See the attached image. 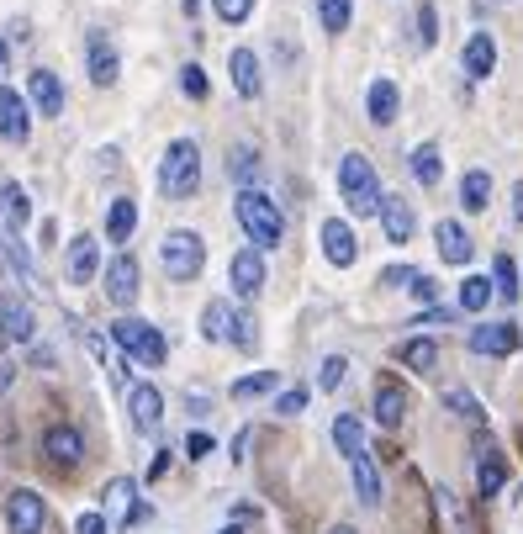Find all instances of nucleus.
<instances>
[{"label": "nucleus", "instance_id": "obj_23", "mask_svg": "<svg viewBox=\"0 0 523 534\" xmlns=\"http://www.w3.org/2000/svg\"><path fill=\"white\" fill-rule=\"evenodd\" d=\"M133 228H138V201L117 196V201H111V212H106V238H111V244H127Z\"/></svg>", "mask_w": 523, "mask_h": 534}, {"label": "nucleus", "instance_id": "obj_9", "mask_svg": "<svg viewBox=\"0 0 523 534\" xmlns=\"http://www.w3.org/2000/svg\"><path fill=\"white\" fill-rule=\"evenodd\" d=\"M106 297L117 307L138 302V260H133V254H117V260L106 265Z\"/></svg>", "mask_w": 523, "mask_h": 534}, {"label": "nucleus", "instance_id": "obj_7", "mask_svg": "<svg viewBox=\"0 0 523 534\" xmlns=\"http://www.w3.org/2000/svg\"><path fill=\"white\" fill-rule=\"evenodd\" d=\"M6 519H11V534H43V524H48V508H43V497L37 492H11L6 497Z\"/></svg>", "mask_w": 523, "mask_h": 534}, {"label": "nucleus", "instance_id": "obj_6", "mask_svg": "<svg viewBox=\"0 0 523 534\" xmlns=\"http://www.w3.org/2000/svg\"><path fill=\"white\" fill-rule=\"evenodd\" d=\"M471 355H492V360H502V355H513V349L523 344V334H518V323H481V328H471Z\"/></svg>", "mask_w": 523, "mask_h": 534}, {"label": "nucleus", "instance_id": "obj_47", "mask_svg": "<svg viewBox=\"0 0 523 534\" xmlns=\"http://www.w3.org/2000/svg\"><path fill=\"white\" fill-rule=\"evenodd\" d=\"M413 265H391V270H381V286H413Z\"/></svg>", "mask_w": 523, "mask_h": 534}, {"label": "nucleus", "instance_id": "obj_15", "mask_svg": "<svg viewBox=\"0 0 523 534\" xmlns=\"http://www.w3.org/2000/svg\"><path fill=\"white\" fill-rule=\"evenodd\" d=\"M27 133H32L27 101L16 96V90L0 85V138H6V143H27Z\"/></svg>", "mask_w": 523, "mask_h": 534}, {"label": "nucleus", "instance_id": "obj_39", "mask_svg": "<svg viewBox=\"0 0 523 534\" xmlns=\"http://www.w3.org/2000/svg\"><path fill=\"white\" fill-rule=\"evenodd\" d=\"M228 344H238V349H254V344H259V328H254L249 312H233V334H228Z\"/></svg>", "mask_w": 523, "mask_h": 534}, {"label": "nucleus", "instance_id": "obj_28", "mask_svg": "<svg viewBox=\"0 0 523 534\" xmlns=\"http://www.w3.org/2000/svg\"><path fill=\"white\" fill-rule=\"evenodd\" d=\"M460 201H465V212H487V201H492V175L487 170H471L460 180Z\"/></svg>", "mask_w": 523, "mask_h": 534}, {"label": "nucleus", "instance_id": "obj_4", "mask_svg": "<svg viewBox=\"0 0 523 534\" xmlns=\"http://www.w3.org/2000/svg\"><path fill=\"white\" fill-rule=\"evenodd\" d=\"M111 344H117L127 360H143V365H164V360H170V344H164V334H159L154 323L133 318V312L111 323Z\"/></svg>", "mask_w": 523, "mask_h": 534}, {"label": "nucleus", "instance_id": "obj_31", "mask_svg": "<svg viewBox=\"0 0 523 534\" xmlns=\"http://www.w3.org/2000/svg\"><path fill=\"white\" fill-rule=\"evenodd\" d=\"M317 16H323V32H349V16H354V0H317Z\"/></svg>", "mask_w": 523, "mask_h": 534}, {"label": "nucleus", "instance_id": "obj_40", "mask_svg": "<svg viewBox=\"0 0 523 534\" xmlns=\"http://www.w3.org/2000/svg\"><path fill=\"white\" fill-rule=\"evenodd\" d=\"M344 371H349V360H344V355H328V360H323V371H317V386H323V392H339Z\"/></svg>", "mask_w": 523, "mask_h": 534}, {"label": "nucleus", "instance_id": "obj_17", "mask_svg": "<svg viewBox=\"0 0 523 534\" xmlns=\"http://www.w3.org/2000/svg\"><path fill=\"white\" fill-rule=\"evenodd\" d=\"M434 244H439V254H444V265H471V254H476L471 233H465L455 217H444V223L434 228Z\"/></svg>", "mask_w": 523, "mask_h": 534}, {"label": "nucleus", "instance_id": "obj_19", "mask_svg": "<svg viewBox=\"0 0 523 534\" xmlns=\"http://www.w3.org/2000/svg\"><path fill=\"white\" fill-rule=\"evenodd\" d=\"M460 69L471 80H487L492 69H497V43H492V32H471V43H465L460 53Z\"/></svg>", "mask_w": 523, "mask_h": 534}, {"label": "nucleus", "instance_id": "obj_33", "mask_svg": "<svg viewBox=\"0 0 523 534\" xmlns=\"http://www.w3.org/2000/svg\"><path fill=\"white\" fill-rule=\"evenodd\" d=\"M492 297H518V265L508 260V254H497L492 260Z\"/></svg>", "mask_w": 523, "mask_h": 534}, {"label": "nucleus", "instance_id": "obj_3", "mask_svg": "<svg viewBox=\"0 0 523 534\" xmlns=\"http://www.w3.org/2000/svg\"><path fill=\"white\" fill-rule=\"evenodd\" d=\"M339 191H344V207L354 217H376L381 212V180H376V164L365 154H344L339 159Z\"/></svg>", "mask_w": 523, "mask_h": 534}, {"label": "nucleus", "instance_id": "obj_29", "mask_svg": "<svg viewBox=\"0 0 523 534\" xmlns=\"http://www.w3.org/2000/svg\"><path fill=\"white\" fill-rule=\"evenodd\" d=\"M397 355H402L407 371H434V365H439V344L434 339H407Z\"/></svg>", "mask_w": 523, "mask_h": 534}, {"label": "nucleus", "instance_id": "obj_32", "mask_svg": "<svg viewBox=\"0 0 523 534\" xmlns=\"http://www.w3.org/2000/svg\"><path fill=\"white\" fill-rule=\"evenodd\" d=\"M413 175L423 180V186H439L444 164H439V149H434V143H418V149H413Z\"/></svg>", "mask_w": 523, "mask_h": 534}, {"label": "nucleus", "instance_id": "obj_12", "mask_svg": "<svg viewBox=\"0 0 523 534\" xmlns=\"http://www.w3.org/2000/svg\"><path fill=\"white\" fill-rule=\"evenodd\" d=\"M32 328H37L32 307H27L22 297H11V291H0V339L27 344V339H32Z\"/></svg>", "mask_w": 523, "mask_h": 534}, {"label": "nucleus", "instance_id": "obj_11", "mask_svg": "<svg viewBox=\"0 0 523 534\" xmlns=\"http://www.w3.org/2000/svg\"><path fill=\"white\" fill-rule=\"evenodd\" d=\"M101 270V244L90 233H80V238H69V254H64V275L74 286H85L90 275Z\"/></svg>", "mask_w": 523, "mask_h": 534}, {"label": "nucleus", "instance_id": "obj_16", "mask_svg": "<svg viewBox=\"0 0 523 534\" xmlns=\"http://www.w3.org/2000/svg\"><path fill=\"white\" fill-rule=\"evenodd\" d=\"M381 228H386V244H407L413 238V228H418V217H413V207H407L402 196H381Z\"/></svg>", "mask_w": 523, "mask_h": 534}, {"label": "nucleus", "instance_id": "obj_54", "mask_svg": "<svg viewBox=\"0 0 523 534\" xmlns=\"http://www.w3.org/2000/svg\"><path fill=\"white\" fill-rule=\"evenodd\" d=\"M328 534H354V529H349V524H339V529H328Z\"/></svg>", "mask_w": 523, "mask_h": 534}, {"label": "nucleus", "instance_id": "obj_34", "mask_svg": "<svg viewBox=\"0 0 523 534\" xmlns=\"http://www.w3.org/2000/svg\"><path fill=\"white\" fill-rule=\"evenodd\" d=\"M492 302V281L487 275H465V286H460V312H481Z\"/></svg>", "mask_w": 523, "mask_h": 534}, {"label": "nucleus", "instance_id": "obj_42", "mask_svg": "<svg viewBox=\"0 0 523 534\" xmlns=\"http://www.w3.org/2000/svg\"><path fill=\"white\" fill-rule=\"evenodd\" d=\"M302 408H307V386H291V392L275 397V413H280V418H296Z\"/></svg>", "mask_w": 523, "mask_h": 534}, {"label": "nucleus", "instance_id": "obj_20", "mask_svg": "<svg viewBox=\"0 0 523 534\" xmlns=\"http://www.w3.org/2000/svg\"><path fill=\"white\" fill-rule=\"evenodd\" d=\"M376 418L386 423V429H397V423L407 418V392L391 376H381L376 381Z\"/></svg>", "mask_w": 523, "mask_h": 534}, {"label": "nucleus", "instance_id": "obj_26", "mask_svg": "<svg viewBox=\"0 0 523 534\" xmlns=\"http://www.w3.org/2000/svg\"><path fill=\"white\" fill-rule=\"evenodd\" d=\"M117 53H111L106 48V38H101V32H90V80H96V85H117Z\"/></svg>", "mask_w": 523, "mask_h": 534}, {"label": "nucleus", "instance_id": "obj_46", "mask_svg": "<svg viewBox=\"0 0 523 534\" xmlns=\"http://www.w3.org/2000/svg\"><path fill=\"white\" fill-rule=\"evenodd\" d=\"M127 497H138V482L133 476H117V482L106 487V503H127Z\"/></svg>", "mask_w": 523, "mask_h": 534}, {"label": "nucleus", "instance_id": "obj_5", "mask_svg": "<svg viewBox=\"0 0 523 534\" xmlns=\"http://www.w3.org/2000/svg\"><path fill=\"white\" fill-rule=\"evenodd\" d=\"M159 265H164V275H170V281H196L201 265H207V244H201V233H191V228L164 233Z\"/></svg>", "mask_w": 523, "mask_h": 534}, {"label": "nucleus", "instance_id": "obj_35", "mask_svg": "<svg viewBox=\"0 0 523 534\" xmlns=\"http://www.w3.org/2000/svg\"><path fill=\"white\" fill-rule=\"evenodd\" d=\"M0 201H6V217H11V228H22L27 217H32V207H27V191L16 186V180H6V186H0Z\"/></svg>", "mask_w": 523, "mask_h": 534}, {"label": "nucleus", "instance_id": "obj_51", "mask_svg": "<svg viewBox=\"0 0 523 534\" xmlns=\"http://www.w3.org/2000/svg\"><path fill=\"white\" fill-rule=\"evenodd\" d=\"M164 471H170V450H164V455L154 460V466H148V482H159V476H164Z\"/></svg>", "mask_w": 523, "mask_h": 534}, {"label": "nucleus", "instance_id": "obj_1", "mask_svg": "<svg viewBox=\"0 0 523 534\" xmlns=\"http://www.w3.org/2000/svg\"><path fill=\"white\" fill-rule=\"evenodd\" d=\"M233 217H238V228H244V233L254 238V249H275L280 238H286V217H280V207H275L270 196H259L254 186L238 191Z\"/></svg>", "mask_w": 523, "mask_h": 534}, {"label": "nucleus", "instance_id": "obj_8", "mask_svg": "<svg viewBox=\"0 0 523 534\" xmlns=\"http://www.w3.org/2000/svg\"><path fill=\"white\" fill-rule=\"evenodd\" d=\"M127 413H133V429L138 434H154L159 423H164V397H159V386H133L127 392Z\"/></svg>", "mask_w": 523, "mask_h": 534}, {"label": "nucleus", "instance_id": "obj_56", "mask_svg": "<svg viewBox=\"0 0 523 534\" xmlns=\"http://www.w3.org/2000/svg\"><path fill=\"white\" fill-rule=\"evenodd\" d=\"M222 534H238V529H222Z\"/></svg>", "mask_w": 523, "mask_h": 534}, {"label": "nucleus", "instance_id": "obj_2", "mask_svg": "<svg viewBox=\"0 0 523 534\" xmlns=\"http://www.w3.org/2000/svg\"><path fill=\"white\" fill-rule=\"evenodd\" d=\"M159 191L170 201H191L201 191V149L191 138H175L164 149V164H159Z\"/></svg>", "mask_w": 523, "mask_h": 534}, {"label": "nucleus", "instance_id": "obj_53", "mask_svg": "<svg viewBox=\"0 0 523 534\" xmlns=\"http://www.w3.org/2000/svg\"><path fill=\"white\" fill-rule=\"evenodd\" d=\"M11 381H16V365H11V360H0V386H11Z\"/></svg>", "mask_w": 523, "mask_h": 534}, {"label": "nucleus", "instance_id": "obj_43", "mask_svg": "<svg viewBox=\"0 0 523 534\" xmlns=\"http://www.w3.org/2000/svg\"><path fill=\"white\" fill-rule=\"evenodd\" d=\"M418 43H423V48H434V43H439V11H434V6H423V11H418Z\"/></svg>", "mask_w": 523, "mask_h": 534}, {"label": "nucleus", "instance_id": "obj_13", "mask_svg": "<svg viewBox=\"0 0 523 534\" xmlns=\"http://www.w3.org/2000/svg\"><path fill=\"white\" fill-rule=\"evenodd\" d=\"M228 281H233L238 297H259V286H265V260H259V249H238L233 254Z\"/></svg>", "mask_w": 523, "mask_h": 534}, {"label": "nucleus", "instance_id": "obj_21", "mask_svg": "<svg viewBox=\"0 0 523 534\" xmlns=\"http://www.w3.org/2000/svg\"><path fill=\"white\" fill-rule=\"evenodd\" d=\"M349 471H354V492H360V503L365 508H381V471H376V460H370V450L354 455Z\"/></svg>", "mask_w": 523, "mask_h": 534}, {"label": "nucleus", "instance_id": "obj_10", "mask_svg": "<svg viewBox=\"0 0 523 534\" xmlns=\"http://www.w3.org/2000/svg\"><path fill=\"white\" fill-rule=\"evenodd\" d=\"M323 254H328V265L349 270L354 260H360V238H354V228L339 223V217H328L323 223Z\"/></svg>", "mask_w": 523, "mask_h": 534}, {"label": "nucleus", "instance_id": "obj_45", "mask_svg": "<svg viewBox=\"0 0 523 534\" xmlns=\"http://www.w3.org/2000/svg\"><path fill=\"white\" fill-rule=\"evenodd\" d=\"M407 291H413L418 302H434V297H439V281H434V275H423V270H418V275H413V286H407Z\"/></svg>", "mask_w": 523, "mask_h": 534}, {"label": "nucleus", "instance_id": "obj_37", "mask_svg": "<svg viewBox=\"0 0 523 534\" xmlns=\"http://www.w3.org/2000/svg\"><path fill=\"white\" fill-rule=\"evenodd\" d=\"M265 392H275V371H254V376H244V381H233V397H238V402L265 397Z\"/></svg>", "mask_w": 523, "mask_h": 534}, {"label": "nucleus", "instance_id": "obj_55", "mask_svg": "<svg viewBox=\"0 0 523 534\" xmlns=\"http://www.w3.org/2000/svg\"><path fill=\"white\" fill-rule=\"evenodd\" d=\"M0 69H6V43H0Z\"/></svg>", "mask_w": 523, "mask_h": 534}, {"label": "nucleus", "instance_id": "obj_14", "mask_svg": "<svg viewBox=\"0 0 523 534\" xmlns=\"http://www.w3.org/2000/svg\"><path fill=\"white\" fill-rule=\"evenodd\" d=\"M43 455L53 460V466H74V460L85 455V434L69 429V423H53V429L43 434Z\"/></svg>", "mask_w": 523, "mask_h": 534}, {"label": "nucleus", "instance_id": "obj_41", "mask_svg": "<svg viewBox=\"0 0 523 534\" xmlns=\"http://www.w3.org/2000/svg\"><path fill=\"white\" fill-rule=\"evenodd\" d=\"M212 11L222 16V22H249V16H254V0H212Z\"/></svg>", "mask_w": 523, "mask_h": 534}, {"label": "nucleus", "instance_id": "obj_48", "mask_svg": "<svg viewBox=\"0 0 523 534\" xmlns=\"http://www.w3.org/2000/svg\"><path fill=\"white\" fill-rule=\"evenodd\" d=\"M74 534H106V519L101 513H80V519H74Z\"/></svg>", "mask_w": 523, "mask_h": 534}, {"label": "nucleus", "instance_id": "obj_49", "mask_svg": "<svg viewBox=\"0 0 523 534\" xmlns=\"http://www.w3.org/2000/svg\"><path fill=\"white\" fill-rule=\"evenodd\" d=\"M185 455H196V460H201V455H212V434H201V429H196L191 439H185Z\"/></svg>", "mask_w": 523, "mask_h": 534}, {"label": "nucleus", "instance_id": "obj_24", "mask_svg": "<svg viewBox=\"0 0 523 534\" xmlns=\"http://www.w3.org/2000/svg\"><path fill=\"white\" fill-rule=\"evenodd\" d=\"M228 69H233L238 96H259V90H265V80H259V59H254V48H233Z\"/></svg>", "mask_w": 523, "mask_h": 534}, {"label": "nucleus", "instance_id": "obj_22", "mask_svg": "<svg viewBox=\"0 0 523 534\" xmlns=\"http://www.w3.org/2000/svg\"><path fill=\"white\" fill-rule=\"evenodd\" d=\"M365 106H370V122H376V127H391V122H397L402 96H397V85H391V80H370Z\"/></svg>", "mask_w": 523, "mask_h": 534}, {"label": "nucleus", "instance_id": "obj_50", "mask_svg": "<svg viewBox=\"0 0 523 534\" xmlns=\"http://www.w3.org/2000/svg\"><path fill=\"white\" fill-rule=\"evenodd\" d=\"M423 323H428V328H439V323H455V307H428V312H423Z\"/></svg>", "mask_w": 523, "mask_h": 534}, {"label": "nucleus", "instance_id": "obj_18", "mask_svg": "<svg viewBox=\"0 0 523 534\" xmlns=\"http://www.w3.org/2000/svg\"><path fill=\"white\" fill-rule=\"evenodd\" d=\"M27 96H32V106H37L43 117H59V112H64V85H59V75H53V69H32Z\"/></svg>", "mask_w": 523, "mask_h": 534}, {"label": "nucleus", "instance_id": "obj_44", "mask_svg": "<svg viewBox=\"0 0 523 534\" xmlns=\"http://www.w3.org/2000/svg\"><path fill=\"white\" fill-rule=\"evenodd\" d=\"M444 402H450V408H455L460 418H481L476 397H471V392H460V386H450V392H444Z\"/></svg>", "mask_w": 523, "mask_h": 534}, {"label": "nucleus", "instance_id": "obj_52", "mask_svg": "<svg viewBox=\"0 0 523 534\" xmlns=\"http://www.w3.org/2000/svg\"><path fill=\"white\" fill-rule=\"evenodd\" d=\"M513 217H518V223H523V180H518V186H513Z\"/></svg>", "mask_w": 523, "mask_h": 534}, {"label": "nucleus", "instance_id": "obj_36", "mask_svg": "<svg viewBox=\"0 0 523 534\" xmlns=\"http://www.w3.org/2000/svg\"><path fill=\"white\" fill-rule=\"evenodd\" d=\"M228 175H233V180H254V175H259V154L249 149V143H233V154H228Z\"/></svg>", "mask_w": 523, "mask_h": 534}, {"label": "nucleus", "instance_id": "obj_30", "mask_svg": "<svg viewBox=\"0 0 523 534\" xmlns=\"http://www.w3.org/2000/svg\"><path fill=\"white\" fill-rule=\"evenodd\" d=\"M201 334H207L212 344H222L233 334V307L228 302H207V312H201Z\"/></svg>", "mask_w": 523, "mask_h": 534}, {"label": "nucleus", "instance_id": "obj_25", "mask_svg": "<svg viewBox=\"0 0 523 534\" xmlns=\"http://www.w3.org/2000/svg\"><path fill=\"white\" fill-rule=\"evenodd\" d=\"M502 482H508V466H502V455L492 445H481V466H476V492L481 497H497Z\"/></svg>", "mask_w": 523, "mask_h": 534}, {"label": "nucleus", "instance_id": "obj_38", "mask_svg": "<svg viewBox=\"0 0 523 534\" xmlns=\"http://www.w3.org/2000/svg\"><path fill=\"white\" fill-rule=\"evenodd\" d=\"M180 90H185L191 101H207V69H201V64H185V69H180Z\"/></svg>", "mask_w": 523, "mask_h": 534}, {"label": "nucleus", "instance_id": "obj_27", "mask_svg": "<svg viewBox=\"0 0 523 534\" xmlns=\"http://www.w3.org/2000/svg\"><path fill=\"white\" fill-rule=\"evenodd\" d=\"M333 445H339L349 460L365 455V429H360V418H354V413H339V418H333Z\"/></svg>", "mask_w": 523, "mask_h": 534}]
</instances>
